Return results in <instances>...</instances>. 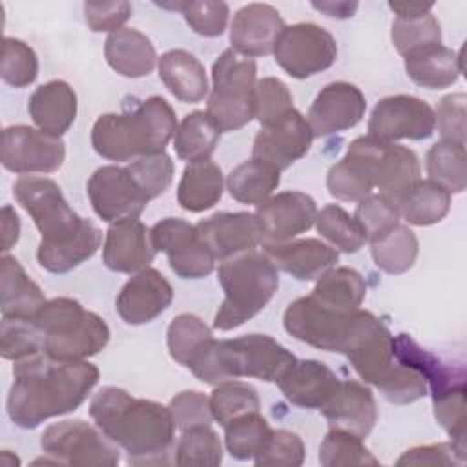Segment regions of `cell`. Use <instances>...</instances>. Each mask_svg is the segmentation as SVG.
<instances>
[{
	"mask_svg": "<svg viewBox=\"0 0 467 467\" xmlns=\"http://www.w3.org/2000/svg\"><path fill=\"white\" fill-rule=\"evenodd\" d=\"M263 254L275 265L277 270L290 274L297 281H314L321 277L325 272L334 268L339 259L336 248L314 237L290 239L285 243H265Z\"/></svg>",
	"mask_w": 467,
	"mask_h": 467,
	"instance_id": "cell-26",
	"label": "cell"
},
{
	"mask_svg": "<svg viewBox=\"0 0 467 467\" xmlns=\"http://www.w3.org/2000/svg\"><path fill=\"white\" fill-rule=\"evenodd\" d=\"M465 162V146L451 140H440L427 151L425 168L429 181L441 186L449 193H462L467 186Z\"/></svg>",
	"mask_w": 467,
	"mask_h": 467,
	"instance_id": "cell-40",
	"label": "cell"
},
{
	"mask_svg": "<svg viewBox=\"0 0 467 467\" xmlns=\"http://www.w3.org/2000/svg\"><path fill=\"white\" fill-rule=\"evenodd\" d=\"M400 217L414 226L440 223L451 208V193L432 181H418L398 202Z\"/></svg>",
	"mask_w": 467,
	"mask_h": 467,
	"instance_id": "cell-38",
	"label": "cell"
},
{
	"mask_svg": "<svg viewBox=\"0 0 467 467\" xmlns=\"http://www.w3.org/2000/svg\"><path fill=\"white\" fill-rule=\"evenodd\" d=\"M310 296L334 312L350 314L361 306L367 296V283L354 268H330L317 277Z\"/></svg>",
	"mask_w": 467,
	"mask_h": 467,
	"instance_id": "cell-36",
	"label": "cell"
},
{
	"mask_svg": "<svg viewBox=\"0 0 467 467\" xmlns=\"http://www.w3.org/2000/svg\"><path fill=\"white\" fill-rule=\"evenodd\" d=\"M40 447L58 465H117L120 452L97 427L84 420H64L49 425Z\"/></svg>",
	"mask_w": 467,
	"mask_h": 467,
	"instance_id": "cell-10",
	"label": "cell"
},
{
	"mask_svg": "<svg viewBox=\"0 0 467 467\" xmlns=\"http://www.w3.org/2000/svg\"><path fill=\"white\" fill-rule=\"evenodd\" d=\"M89 416L128 454V463L162 465L170 462L177 429L170 407L133 398L119 387H102L91 398Z\"/></svg>",
	"mask_w": 467,
	"mask_h": 467,
	"instance_id": "cell-3",
	"label": "cell"
},
{
	"mask_svg": "<svg viewBox=\"0 0 467 467\" xmlns=\"http://www.w3.org/2000/svg\"><path fill=\"white\" fill-rule=\"evenodd\" d=\"M316 215V201L303 192H281L261 202L255 210L263 232V244L285 243L305 234L314 226Z\"/></svg>",
	"mask_w": 467,
	"mask_h": 467,
	"instance_id": "cell-19",
	"label": "cell"
},
{
	"mask_svg": "<svg viewBox=\"0 0 467 467\" xmlns=\"http://www.w3.org/2000/svg\"><path fill=\"white\" fill-rule=\"evenodd\" d=\"M354 219L368 243L383 237L400 224L398 208L379 193H370L356 206Z\"/></svg>",
	"mask_w": 467,
	"mask_h": 467,
	"instance_id": "cell-52",
	"label": "cell"
},
{
	"mask_svg": "<svg viewBox=\"0 0 467 467\" xmlns=\"http://www.w3.org/2000/svg\"><path fill=\"white\" fill-rule=\"evenodd\" d=\"M182 15L186 24L197 35L206 38H215V36H221L226 29L230 7L226 2H213V0L184 2Z\"/></svg>",
	"mask_w": 467,
	"mask_h": 467,
	"instance_id": "cell-54",
	"label": "cell"
},
{
	"mask_svg": "<svg viewBox=\"0 0 467 467\" xmlns=\"http://www.w3.org/2000/svg\"><path fill=\"white\" fill-rule=\"evenodd\" d=\"M131 5L128 2H86L84 16L91 31H119L130 18Z\"/></svg>",
	"mask_w": 467,
	"mask_h": 467,
	"instance_id": "cell-58",
	"label": "cell"
},
{
	"mask_svg": "<svg viewBox=\"0 0 467 467\" xmlns=\"http://www.w3.org/2000/svg\"><path fill=\"white\" fill-rule=\"evenodd\" d=\"M223 462V445L210 425L184 429L175 445L177 465L215 467Z\"/></svg>",
	"mask_w": 467,
	"mask_h": 467,
	"instance_id": "cell-46",
	"label": "cell"
},
{
	"mask_svg": "<svg viewBox=\"0 0 467 467\" xmlns=\"http://www.w3.org/2000/svg\"><path fill=\"white\" fill-rule=\"evenodd\" d=\"M316 228L321 237L345 254H356L367 241L356 219L337 204H327L317 212Z\"/></svg>",
	"mask_w": 467,
	"mask_h": 467,
	"instance_id": "cell-47",
	"label": "cell"
},
{
	"mask_svg": "<svg viewBox=\"0 0 467 467\" xmlns=\"http://www.w3.org/2000/svg\"><path fill=\"white\" fill-rule=\"evenodd\" d=\"M434 111L432 108L412 95H392L381 99L368 119V135L394 142L401 139L423 140L434 133Z\"/></svg>",
	"mask_w": 467,
	"mask_h": 467,
	"instance_id": "cell-14",
	"label": "cell"
},
{
	"mask_svg": "<svg viewBox=\"0 0 467 467\" xmlns=\"http://www.w3.org/2000/svg\"><path fill=\"white\" fill-rule=\"evenodd\" d=\"M27 111L40 131L62 137L75 122L77 95L67 82L49 80L31 93Z\"/></svg>",
	"mask_w": 467,
	"mask_h": 467,
	"instance_id": "cell-29",
	"label": "cell"
},
{
	"mask_svg": "<svg viewBox=\"0 0 467 467\" xmlns=\"http://www.w3.org/2000/svg\"><path fill=\"white\" fill-rule=\"evenodd\" d=\"M281 182V171L272 164L250 159L237 164L226 177L228 193L243 204H261L272 197Z\"/></svg>",
	"mask_w": 467,
	"mask_h": 467,
	"instance_id": "cell-37",
	"label": "cell"
},
{
	"mask_svg": "<svg viewBox=\"0 0 467 467\" xmlns=\"http://www.w3.org/2000/svg\"><path fill=\"white\" fill-rule=\"evenodd\" d=\"M392 44L405 58L425 47L441 44V27L432 13L420 16H396L392 22Z\"/></svg>",
	"mask_w": 467,
	"mask_h": 467,
	"instance_id": "cell-45",
	"label": "cell"
},
{
	"mask_svg": "<svg viewBox=\"0 0 467 467\" xmlns=\"http://www.w3.org/2000/svg\"><path fill=\"white\" fill-rule=\"evenodd\" d=\"M0 219H2V250L5 254L13 244H16L20 237V219L13 210V206L9 204L2 208Z\"/></svg>",
	"mask_w": 467,
	"mask_h": 467,
	"instance_id": "cell-60",
	"label": "cell"
},
{
	"mask_svg": "<svg viewBox=\"0 0 467 467\" xmlns=\"http://www.w3.org/2000/svg\"><path fill=\"white\" fill-rule=\"evenodd\" d=\"M175 130V111L153 95L130 111L100 115L91 128V146L108 161H135L164 151Z\"/></svg>",
	"mask_w": 467,
	"mask_h": 467,
	"instance_id": "cell-5",
	"label": "cell"
},
{
	"mask_svg": "<svg viewBox=\"0 0 467 467\" xmlns=\"http://www.w3.org/2000/svg\"><path fill=\"white\" fill-rule=\"evenodd\" d=\"M389 7L396 13V16H420L431 13L434 4H421V2H389Z\"/></svg>",
	"mask_w": 467,
	"mask_h": 467,
	"instance_id": "cell-62",
	"label": "cell"
},
{
	"mask_svg": "<svg viewBox=\"0 0 467 467\" xmlns=\"http://www.w3.org/2000/svg\"><path fill=\"white\" fill-rule=\"evenodd\" d=\"M155 248L148 226L139 217L111 223L102 244L104 265L120 274L140 272L150 266Z\"/></svg>",
	"mask_w": 467,
	"mask_h": 467,
	"instance_id": "cell-22",
	"label": "cell"
},
{
	"mask_svg": "<svg viewBox=\"0 0 467 467\" xmlns=\"http://www.w3.org/2000/svg\"><path fill=\"white\" fill-rule=\"evenodd\" d=\"M224 299L213 317L217 330H234L259 314L279 288L275 265L257 250L224 259L217 270Z\"/></svg>",
	"mask_w": 467,
	"mask_h": 467,
	"instance_id": "cell-7",
	"label": "cell"
},
{
	"mask_svg": "<svg viewBox=\"0 0 467 467\" xmlns=\"http://www.w3.org/2000/svg\"><path fill=\"white\" fill-rule=\"evenodd\" d=\"M296 359L297 358L274 337L266 334H246L235 339L212 337L188 368L199 381L213 387L239 378L277 383Z\"/></svg>",
	"mask_w": 467,
	"mask_h": 467,
	"instance_id": "cell-6",
	"label": "cell"
},
{
	"mask_svg": "<svg viewBox=\"0 0 467 467\" xmlns=\"http://www.w3.org/2000/svg\"><path fill=\"white\" fill-rule=\"evenodd\" d=\"M86 188L95 213L109 224L128 217H139L148 204V199L126 166L108 164L97 168Z\"/></svg>",
	"mask_w": 467,
	"mask_h": 467,
	"instance_id": "cell-16",
	"label": "cell"
},
{
	"mask_svg": "<svg viewBox=\"0 0 467 467\" xmlns=\"http://www.w3.org/2000/svg\"><path fill=\"white\" fill-rule=\"evenodd\" d=\"M221 137V130L208 117L206 111L188 113L181 124H177L173 135V150L179 159L193 162L210 159Z\"/></svg>",
	"mask_w": 467,
	"mask_h": 467,
	"instance_id": "cell-39",
	"label": "cell"
},
{
	"mask_svg": "<svg viewBox=\"0 0 467 467\" xmlns=\"http://www.w3.org/2000/svg\"><path fill=\"white\" fill-rule=\"evenodd\" d=\"M40 286L26 274L22 265L4 254L0 261V310L2 317L33 319L44 306Z\"/></svg>",
	"mask_w": 467,
	"mask_h": 467,
	"instance_id": "cell-32",
	"label": "cell"
},
{
	"mask_svg": "<svg viewBox=\"0 0 467 467\" xmlns=\"http://www.w3.org/2000/svg\"><path fill=\"white\" fill-rule=\"evenodd\" d=\"M173 301V288L155 268H144L120 288L115 308L128 325H144L159 317Z\"/></svg>",
	"mask_w": 467,
	"mask_h": 467,
	"instance_id": "cell-21",
	"label": "cell"
},
{
	"mask_svg": "<svg viewBox=\"0 0 467 467\" xmlns=\"http://www.w3.org/2000/svg\"><path fill=\"white\" fill-rule=\"evenodd\" d=\"M374 146L376 139L370 135L358 137L348 144L345 157L327 173V188L332 197L359 202L372 193Z\"/></svg>",
	"mask_w": 467,
	"mask_h": 467,
	"instance_id": "cell-24",
	"label": "cell"
},
{
	"mask_svg": "<svg viewBox=\"0 0 467 467\" xmlns=\"http://www.w3.org/2000/svg\"><path fill=\"white\" fill-rule=\"evenodd\" d=\"M323 467L339 465H378V458L363 445L361 438L341 429H330L319 445Z\"/></svg>",
	"mask_w": 467,
	"mask_h": 467,
	"instance_id": "cell-48",
	"label": "cell"
},
{
	"mask_svg": "<svg viewBox=\"0 0 467 467\" xmlns=\"http://www.w3.org/2000/svg\"><path fill=\"white\" fill-rule=\"evenodd\" d=\"M2 80L13 88H26L38 77V58L33 47L18 38H4Z\"/></svg>",
	"mask_w": 467,
	"mask_h": 467,
	"instance_id": "cell-50",
	"label": "cell"
},
{
	"mask_svg": "<svg viewBox=\"0 0 467 467\" xmlns=\"http://www.w3.org/2000/svg\"><path fill=\"white\" fill-rule=\"evenodd\" d=\"M350 316L352 312H334L319 305L312 296H305L288 305L283 316V325L292 337L310 347L325 352H341Z\"/></svg>",
	"mask_w": 467,
	"mask_h": 467,
	"instance_id": "cell-15",
	"label": "cell"
},
{
	"mask_svg": "<svg viewBox=\"0 0 467 467\" xmlns=\"http://www.w3.org/2000/svg\"><path fill=\"white\" fill-rule=\"evenodd\" d=\"M305 462L303 440L286 429H272V434L259 454H255V465H292L297 467Z\"/></svg>",
	"mask_w": 467,
	"mask_h": 467,
	"instance_id": "cell-55",
	"label": "cell"
},
{
	"mask_svg": "<svg viewBox=\"0 0 467 467\" xmlns=\"http://www.w3.org/2000/svg\"><path fill=\"white\" fill-rule=\"evenodd\" d=\"M314 140V133L306 119L294 108L281 119L261 126L254 139L252 157L286 170L297 159L306 155Z\"/></svg>",
	"mask_w": 467,
	"mask_h": 467,
	"instance_id": "cell-17",
	"label": "cell"
},
{
	"mask_svg": "<svg viewBox=\"0 0 467 467\" xmlns=\"http://www.w3.org/2000/svg\"><path fill=\"white\" fill-rule=\"evenodd\" d=\"M465 93H451L443 97L434 111V122L441 140L465 146Z\"/></svg>",
	"mask_w": 467,
	"mask_h": 467,
	"instance_id": "cell-57",
	"label": "cell"
},
{
	"mask_svg": "<svg viewBox=\"0 0 467 467\" xmlns=\"http://www.w3.org/2000/svg\"><path fill=\"white\" fill-rule=\"evenodd\" d=\"M261 407L257 390L243 381L232 379L215 385L212 396H210V410L213 420L226 427L232 420L248 414L257 412Z\"/></svg>",
	"mask_w": 467,
	"mask_h": 467,
	"instance_id": "cell-44",
	"label": "cell"
},
{
	"mask_svg": "<svg viewBox=\"0 0 467 467\" xmlns=\"http://www.w3.org/2000/svg\"><path fill=\"white\" fill-rule=\"evenodd\" d=\"M13 195L42 234L36 259L44 270L71 272L100 248L102 232L67 204L53 179L22 175L13 184Z\"/></svg>",
	"mask_w": 467,
	"mask_h": 467,
	"instance_id": "cell-1",
	"label": "cell"
},
{
	"mask_svg": "<svg viewBox=\"0 0 467 467\" xmlns=\"http://www.w3.org/2000/svg\"><path fill=\"white\" fill-rule=\"evenodd\" d=\"M224 190L221 168L212 159L188 162L177 186V202L181 208L199 213L219 202Z\"/></svg>",
	"mask_w": 467,
	"mask_h": 467,
	"instance_id": "cell-35",
	"label": "cell"
},
{
	"mask_svg": "<svg viewBox=\"0 0 467 467\" xmlns=\"http://www.w3.org/2000/svg\"><path fill=\"white\" fill-rule=\"evenodd\" d=\"M339 378L317 359H296L277 379L285 398L303 409H321L336 392Z\"/></svg>",
	"mask_w": 467,
	"mask_h": 467,
	"instance_id": "cell-28",
	"label": "cell"
},
{
	"mask_svg": "<svg viewBox=\"0 0 467 467\" xmlns=\"http://www.w3.org/2000/svg\"><path fill=\"white\" fill-rule=\"evenodd\" d=\"M159 77L168 91L181 102H201L208 93V77L204 66L195 55L184 49H170L161 55Z\"/></svg>",
	"mask_w": 467,
	"mask_h": 467,
	"instance_id": "cell-33",
	"label": "cell"
},
{
	"mask_svg": "<svg viewBox=\"0 0 467 467\" xmlns=\"http://www.w3.org/2000/svg\"><path fill=\"white\" fill-rule=\"evenodd\" d=\"M370 255L374 265L387 274H403L412 268L418 255V239L414 232L398 224L383 237L370 243Z\"/></svg>",
	"mask_w": 467,
	"mask_h": 467,
	"instance_id": "cell-41",
	"label": "cell"
},
{
	"mask_svg": "<svg viewBox=\"0 0 467 467\" xmlns=\"http://www.w3.org/2000/svg\"><path fill=\"white\" fill-rule=\"evenodd\" d=\"M257 64L254 58L223 51L212 66V93L208 97V117L223 131H235L254 119Z\"/></svg>",
	"mask_w": 467,
	"mask_h": 467,
	"instance_id": "cell-9",
	"label": "cell"
},
{
	"mask_svg": "<svg viewBox=\"0 0 467 467\" xmlns=\"http://www.w3.org/2000/svg\"><path fill=\"white\" fill-rule=\"evenodd\" d=\"M392 343L396 359L423 376L432 398L465 387V370L462 367L443 363L431 350L421 348L409 334H398Z\"/></svg>",
	"mask_w": 467,
	"mask_h": 467,
	"instance_id": "cell-30",
	"label": "cell"
},
{
	"mask_svg": "<svg viewBox=\"0 0 467 467\" xmlns=\"http://www.w3.org/2000/svg\"><path fill=\"white\" fill-rule=\"evenodd\" d=\"M104 57L109 67L126 78L146 77L157 64L155 46L133 27L109 33L104 42Z\"/></svg>",
	"mask_w": 467,
	"mask_h": 467,
	"instance_id": "cell-31",
	"label": "cell"
},
{
	"mask_svg": "<svg viewBox=\"0 0 467 467\" xmlns=\"http://www.w3.org/2000/svg\"><path fill=\"white\" fill-rule=\"evenodd\" d=\"M195 226L215 261L252 252L263 244L261 224L250 212H219Z\"/></svg>",
	"mask_w": 467,
	"mask_h": 467,
	"instance_id": "cell-20",
	"label": "cell"
},
{
	"mask_svg": "<svg viewBox=\"0 0 467 467\" xmlns=\"http://www.w3.org/2000/svg\"><path fill=\"white\" fill-rule=\"evenodd\" d=\"M270 434L272 427L257 410L232 420L224 427V443L232 458L254 460L266 445Z\"/></svg>",
	"mask_w": 467,
	"mask_h": 467,
	"instance_id": "cell-42",
	"label": "cell"
},
{
	"mask_svg": "<svg viewBox=\"0 0 467 467\" xmlns=\"http://www.w3.org/2000/svg\"><path fill=\"white\" fill-rule=\"evenodd\" d=\"M254 104V117L261 126H266L294 109V99L288 86L275 77H265L255 84Z\"/></svg>",
	"mask_w": 467,
	"mask_h": 467,
	"instance_id": "cell-53",
	"label": "cell"
},
{
	"mask_svg": "<svg viewBox=\"0 0 467 467\" xmlns=\"http://www.w3.org/2000/svg\"><path fill=\"white\" fill-rule=\"evenodd\" d=\"M89 361H58L44 352L15 361L7 396L9 420L20 429H36L49 418L78 409L99 383Z\"/></svg>",
	"mask_w": 467,
	"mask_h": 467,
	"instance_id": "cell-2",
	"label": "cell"
},
{
	"mask_svg": "<svg viewBox=\"0 0 467 467\" xmlns=\"http://www.w3.org/2000/svg\"><path fill=\"white\" fill-rule=\"evenodd\" d=\"M283 27L285 20L274 5L259 2L243 5L230 26L232 49L248 58L270 55Z\"/></svg>",
	"mask_w": 467,
	"mask_h": 467,
	"instance_id": "cell-23",
	"label": "cell"
},
{
	"mask_svg": "<svg viewBox=\"0 0 467 467\" xmlns=\"http://www.w3.org/2000/svg\"><path fill=\"white\" fill-rule=\"evenodd\" d=\"M405 71L407 77L427 89H443L452 86L460 73L462 66V51H452L441 44L425 47L405 57Z\"/></svg>",
	"mask_w": 467,
	"mask_h": 467,
	"instance_id": "cell-34",
	"label": "cell"
},
{
	"mask_svg": "<svg viewBox=\"0 0 467 467\" xmlns=\"http://www.w3.org/2000/svg\"><path fill=\"white\" fill-rule=\"evenodd\" d=\"M212 337L213 336L210 327L193 314H179L171 319L166 332V343L171 359L186 368Z\"/></svg>",
	"mask_w": 467,
	"mask_h": 467,
	"instance_id": "cell-43",
	"label": "cell"
},
{
	"mask_svg": "<svg viewBox=\"0 0 467 467\" xmlns=\"http://www.w3.org/2000/svg\"><path fill=\"white\" fill-rule=\"evenodd\" d=\"M170 412L175 427L184 431L197 425H210L213 416L210 410V398L199 390H182L170 401Z\"/></svg>",
	"mask_w": 467,
	"mask_h": 467,
	"instance_id": "cell-56",
	"label": "cell"
},
{
	"mask_svg": "<svg viewBox=\"0 0 467 467\" xmlns=\"http://www.w3.org/2000/svg\"><path fill=\"white\" fill-rule=\"evenodd\" d=\"M275 64L292 78H308L328 69L337 58L336 38L317 24L285 26L274 44Z\"/></svg>",
	"mask_w": 467,
	"mask_h": 467,
	"instance_id": "cell-11",
	"label": "cell"
},
{
	"mask_svg": "<svg viewBox=\"0 0 467 467\" xmlns=\"http://www.w3.org/2000/svg\"><path fill=\"white\" fill-rule=\"evenodd\" d=\"M394 336L368 310H354L341 352L365 381L396 405L414 403L427 394L423 376L394 356Z\"/></svg>",
	"mask_w": 467,
	"mask_h": 467,
	"instance_id": "cell-4",
	"label": "cell"
},
{
	"mask_svg": "<svg viewBox=\"0 0 467 467\" xmlns=\"http://www.w3.org/2000/svg\"><path fill=\"white\" fill-rule=\"evenodd\" d=\"M0 339L4 359L20 361L42 352V332L35 319L2 317Z\"/></svg>",
	"mask_w": 467,
	"mask_h": 467,
	"instance_id": "cell-49",
	"label": "cell"
},
{
	"mask_svg": "<svg viewBox=\"0 0 467 467\" xmlns=\"http://www.w3.org/2000/svg\"><path fill=\"white\" fill-rule=\"evenodd\" d=\"M330 429H341L358 438H367L376 425L378 407L372 390L354 379H339L336 392L319 409Z\"/></svg>",
	"mask_w": 467,
	"mask_h": 467,
	"instance_id": "cell-25",
	"label": "cell"
},
{
	"mask_svg": "<svg viewBox=\"0 0 467 467\" xmlns=\"http://www.w3.org/2000/svg\"><path fill=\"white\" fill-rule=\"evenodd\" d=\"M398 465H463L465 462L458 456L452 443H434L421 445L405 451L398 462Z\"/></svg>",
	"mask_w": 467,
	"mask_h": 467,
	"instance_id": "cell-59",
	"label": "cell"
},
{
	"mask_svg": "<svg viewBox=\"0 0 467 467\" xmlns=\"http://www.w3.org/2000/svg\"><path fill=\"white\" fill-rule=\"evenodd\" d=\"M367 100L350 82H330L314 99L306 122L314 137H328L354 128L365 115Z\"/></svg>",
	"mask_w": 467,
	"mask_h": 467,
	"instance_id": "cell-18",
	"label": "cell"
},
{
	"mask_svg": "<svg viewBox=\"0 0 467 467\" xmlns=\"http://www.w3.org/2000/svg\"><path fill=\"white\" fill-rule=\"evenodd\" d=\"M126 168L148 201L164 193L173 181V161L164 151L139 157Z\"/></svg>",
	"mask_w": 467,
	"mask_h": 467,
	"instance_id": "cell-51",
	"label": "cell"
},
{
	"mask_svg": "<svg viewBox=\"0 0 467 467\" xmlns=\"http://www.w3.org/2000/svg\"><path fill=\"white\" fill-rule=\"evenodd\" d=\"M358 5V2H312L314 9L321 11L330 18H350L356 13Z\"/></svg>",
	"mask_w": 467,
	"mask_h": 467,
	"instance_id": "cell-61",
	"label": "cell"
},
{
	"mask_svg": "<svg viewBox=\"0 0 467 467\" xmlns=\"http://www.w3.org/2000/svg\"><path fill=\"white\" fill-rule=\"evenodd\" d=\"M66 159L60 137H51L26 124L7 126L2 131L0 161L13 173H51Z\"/></svg>",
	"mask_w": 467,
	"mask_h": 467,
	"instance_id": "cell-13",
	"label": "cell"
},
{
	"mask_svg": "<svg viewBox=\"0 0 467 467\" xmlns=\"http://www.w3.org/2000/svg\"><path fill=\"white\" fill-rule=\"evenodd\" d=\"M372 170L374 188H379V195L394 206H398L401 197L420 181L421 175L418 155L410 148L378 139L374 146Z\"/></svg>",
	"mask_w": 467,
	"mask_h": 467,
	"instance_id": "cell-27",
	"label": "cell"
},
{
	"mask_svg": "<svg viewBox=\"0 0 467 467\" xmlns=\"http://www.w3.org/2000/svg\"><path fill=\"white\" fill-rule=\"evenodd\" d=\"M42 332V352L58 361H84L109 341V327L77 299L55 297L33 317Z\"/></svg>",
	"mask_w": 467,
	"mask_h": 467,
	"instance_id": "cell-8",
	"label": "cell"
},
{
	"mask_svg": "<svg viewBox=\"0 0 467 467\" xmlns=\"http://www.w3.org/2000/svg\"><path fill=\"white\" fill-rule=\"evenodd\" d=\"M155 252L168 257L170 268L182 279H201L213 272L215 257L201 239L197 226L179 217H166L150 230Z\"/></svg>",
	"mask_w": 467,
	"mask_h": 467,
	"instance_id": "cell-12",
	"label": "cell"
}]
</instances>
